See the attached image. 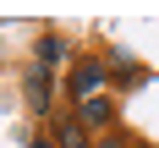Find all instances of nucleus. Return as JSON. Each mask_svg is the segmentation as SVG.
<instances>
[{"mask_svg": "<svg viewBox=\"0 0 159 148\" xmlns=\"http://www.w3.org/2000/svg\"><path fill=\"white\" fill-rule=\"evenodd\" d=\"M104 82H110V66L99 61V55H88V61L71 66V99H77V104L99 99V93H104Z\"/></svg>", "mask_w": 159, "mask_h": 148, "instance_id": "f257e3e1", "label": "nucleus"}, {"mask_svg": "<svg viewBox=\"0 0 159 148\" xmlns=\"http://www.w3.org/2000/svg\"><path fill=\"white\" fill-rule=\"evenodd\" d=\"M77 121L99 137V126H110V121H115V99H110V93H99V99H88V104H77Z\"/></svg>", "mask_w": 159, "mask_h": 148, "instance_id": "f03ea898", "label": "nucleus"}, {"mask_svg": "<svg viewBox=\"0 0 159 148\" xmlns=\"http://www.w3.org/2000/svg\"><path fill=\"white\" fill-rule=\"evenodd\" d=\"M49 88H55V77L33 61V66H28V110H39V115L49 110Z\"/></svg>", "mask_w": 159, "mask_h": 148, "instance_id": "7ed1b4c3", "label": "nucleus"}, {"mask_svg": "<svg viewBox=\"0 0 159 148\" xmlns=\"http://www.w3.org/2000/svg\"><path fill=\"white\" fill-rule=\"evenodd\" d=\"M93 143H99V137H93L88 126H82L77 115H66L61 126H55V148H93Z\"/></svg>", "mask_w": 159, "mask_h": 148, "instance_id": "20e7f679", "label": "nucleus"}, {"mask_svg": "<svg viewBox=\"0 0 159 148\" xmlns=\"http://www.w3.org/2000/svg\"><path fill=\"white\" fill-rule=\"evenodd\" d=\"M61 61H66V44H61V38H39V66L49 71V66H61Z\"/></svg>", "mask_w": 159, "mask_h": 148, "instance_id": "39448f33", "label": "nucleus"}, {"mask_svg": "<svg viewBox=\"0 0 159 148\" xmlns=\"http://www.w3.org/2000/svg\"><path fill=\"white\" fill-rule=\"evenodd\" d=\"M104 66H110V71H126V77H137V61H132L126 49H110V55H104Z\"/></svg>", "mask_w": 159, "mask_h": 148, "instance_id": "423d86ee", "label": "nucleus"}, {"mask_svg": "<svg viewBox=\"0 0 159 148\" xmlns=\"http://www.w3.org/2000/svg\"><path fill=\"white\" fill-rule=\"evenodd\" d=\"M93 148H126V132H104V137H99Z\"/></svg>", "mask_w": 159, "mask_h": 148, "instance_id": "0eeeda50", "label": "nucleus"}, {"mask_svg": "<svg viewBox=\"0 0 159 148\" xmlns=\"http://www.w3.org/2000/svg\"><path fill=\"white\" fill-rule=\"evenodd\" d=\"M33 148H55V137H33Z\"/></svg>", "mask_w": 159, "mask_h": 148, "instance_id": "6e6552de", "label": "nucleus"}]
</instances>
